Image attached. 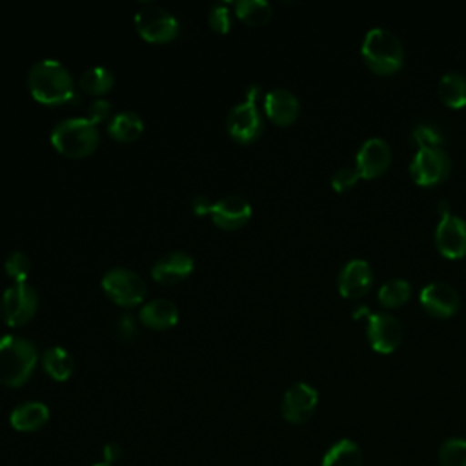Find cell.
Masks as SVG:
<instances>
[{
  "instance_id": "obj_27",
  "label": "cell",
  "mask_w": 466,
  "mask_h": 466,
  "mask_svg": "<svg viewBox=\"0 0 466 466\" xmlns=\"http://www.w3.org/2000/svg\"><path fill=\"white\" fill-rule=\"evenodd\" d=\"M410 293H411V284L406 279L391 277L380 284L377 297L384 306L393 308L406 302L410 299Z\"/></svg>"
},
{
  "instance_id": "obj_3",
  "label": "cell",
  "mask_w": 466,
  "mask_h": 466,
  "mask_svg": "<svg viewBox=\"0 0 466 466\" xmlns=\"http://www.w3.org/2000/svg\"><path fill=\"white\" fill-rule=\"evenodd\" d=\"M53 147L69 158H82L91 155L100 144V133L96 124L87 116L64 118L51 129Z\"/></svg>"
},
{
  "instance_id": "obj_28",
  "label": "cell",
  "mask_w": 466,
  "mask_h": 466,
  "mask_svg": "<svg viewBox=\"0 0 466 466\" xmlns=\"http://www.w3.org/2000/svg\"><path fill=\"white\" fill-rule=\"evenodd\" d=\"M439 466H466V439H446L439 448Z\"/></svg>"
},
{
  "instance_id": "obj_7",
  "label": "cell",
  "mask_w": 466,
  "mask_h": 466,
  "mask_svg": "<svg viewBox=\"0 0 466 466\" xmlns=\"http://www.w3.org/2000/svg\"><path fill=\"white\" fill-rule=\"evenodd\" d=\"M38 308V293L27 282H13L0 297V317L7 326H24Z\"/></svg>"
},
{
  "instance_id": "obj_9",
  "label": "cell",
  "mask_w": 466,
  "mask_h": 466,
  "mask_svg": "<svg viewBox=\"0 0 466 466\" xmlns=\"http://www.w3.org/2000/svg\"><path fill=\"white\" fill-rule=\"evenodd\" d=\"M450 171V157L442 147H417L411 162L410 175L420 186H431L446 178Z\"/></svg>"
},
{
  "instance_id": "obj_21",
  "label": "cell",
  "mask_w": 466,
  "mask_h": 466,
  "mask_svg": "<svg viewBox=\"0 0 466 466\" xmlns=\"http://www.w3.org/2000/svg\"><path fill=\"white\" fill-rule=\"evenodd\" d=\"M320 466H364V453L355 441L339 439L326 450Z\"/></svg>"
},
{
  "instance_id": "obj_13",
  "label": "cell",
  "mask_w": 466,
  "mask_h": 466,
  "mask_svg": "<svg viewBox=\"0 0 466 466\" xmlns=\"http://www.w3.org/2000/svg\"><path fill=\"white\" fill-rule=\"evenodd\" d=\"M391 162V147L382 137L366 138L355 157V167L360 177L373 178L386 171Z\"/></svg>"
},
{
  "instance_id": "obj_32",
  "label": "cell",
  "mask_w": 466,
  "mask_h": 466,
  "mask_svg": "<svg viewBox=\"0 0 466 466\" xmlns=\"http://www.w3.org/2000/svg\"><path fill=\"white\" fill-rule=\"evenodd\" d=\"M360 178L357 167H350V166H344V167H339L331 173V186L335 191H344L351 186H355V182Z\"/></svg>"
},
{
  "instance_id": "obj_33",
  "label": "cell",
  "mask_w": 466,
  "mask_h": 466,
  "mask_svg": "<svg viewBox=\"0 0 466 466\" xmlns=\"http://www.w3.org/2000/svg\"><path fill=\"white\" fill-rule=\"evenodd\" d=\"M115 333L122 340H133L138 335L137 319L131 313H122L115 320Z\"/></svg>"
},
{
  "instance_id": "obj_12",
  "label": "cell",
  "mask_w": 466,
  "mask_h": 466,
  "mask_svg": "<svg viewBox=\"0 0 466 466\" xmlns=\"http://www.w3.org/2000/svg\"><path fill=\"white\" fill-rule=\"evenodd\" d=\"M437 249L448 258H459L466 253V220L455 213L441 215L435 228Z\"/></svg>"
},
{
  "instance_id": "obj_5",
  "label": "cell",
  "mask_w": 466,
  "mask_h": 466,
  "mask_svg": "<svg viewBox=\"0 0 466 466\" xmlns=\"http://www.w3.org/2000/svg\"><path fill=\"white\" fill-rule=\"evenodd\" d=\"M258 95H260V86L251 84L246 91V100L235 104L226 116V129L229 137L240 144L253 142L262 133L264 122L257 107Z\"/></svg>"
},
{
  "instance_id": "obj_4",
  "label": "cell",
  "mask_w": 466,
  "mask_h": 466,
  "mask_svg": "<svg viewBox=\"0 0 466 466\" xmlns=\"http://www.w3.org/2000/svg\"><path fill=\"white\" fill-rule=\"evenodd\" d=\"M360 53L368 67L380 75L395 73L404 62V47L400 38L382 25L368 29L360 46Z\"/></svg>"
},
{
  "instance_id": "obj_36",
  "label": "cell",
  "mask_w": 466,
  "mask_h": 466,
  "mask_svg": "<svg viewBox=\"0 0 466 466\" xmlns=\"http://www.w3.org/2000/svg\"><path fill=\"white\" fill-rule=\"evenodd\" d=\"M122 455V448L116 444V442H107L104 448H102V459L104 462L107 464H115Z\"/></svg>"
},
{
  "instance_id": "obj_24",
  "label": "cell",
  "mask_w": 466,
  "mask_h": 466,
  "mask_svg": "<svg viewBox=\"0 0 466 466\" xmlns=\"http://www.w3.org/2000/svg\"><path fill=\"white\" fill-rule=\"evenodd\" d=\"M42 366H44V371L62 382V380H67L75 370V360L71 357V353L62 348V346H49L44 353H42Z\"/></svg>"
},
{
  "instance_id": "obj_8",
  "label": "cell",
  "mask_w": 466,
  "mask_h": 466,
  "mask_svg": "<svg viewBox=\"0 0 466 466\" xmlns=\"http://www.w3.org/2000/svg\"><path fill=\"white\" fill-rule=\"evenodd\" d=\"M135 25L142 38L147 42H167L177 36L178 22L162 5L146 4L135 13Z\"/></svg>"
},
{
  "instance_id": "obj_30",
  "label": "cell",
  "mask_w": 466,
  "mask_h": 466,
  "mask_svg": "<svg viewBox=\"0 0 466 466\" xmlns=\"http://www.w3.org/2000/svg\"><path fill=\"white\" fill-rule=\"evenodd\" d=\"M411 140L419 146V147H442V142H444V137L442 133L431 126V124H426V122H420L413 127L411 131Z\"/></svg>"
},
{
  "instance_id": "obj_6",
  "label": "cell",
  "mask_w": 466,
  "mask_h": 466,
  "mask_svg": "<svg viewBox=\"0 0 466 466\" xmlns=\"http://www.w3.org/2000/svg\"><path fill=\"white\" fill-rule=\"evenodd\" d=\"M102 289L115 304L131 308L144 300L147 286L137 271L129 268H111L102 277Z\"/></svg>"
},
{
  "instance_id": "obj_35",
  "label": "cell",
  "mask_w": 466,
  "mask_h": 466,
  "mask_svg": "<svg viewBox=\"0 0 466 466\" xmlns=\"http://www.w3.org/2000/svg\"><path fill=\"white\" fill-rule=\"evenodd\" d=\"M211 208H213V202L206 197V195H193L191 198V209L195 215H208L211 213Z\"/></svg>"
},
{
  "instance_id": "obj_31",
  "label": "cell",
  "mask_w": 466,
  "mask_h": 466,
  "mask_svg": "<svg viewBox=\"0 0 466 466\" xmlns=\"http://www.w3.org/2000/svg\"><path fill=\"white\" fill-rule=\"evenodd\" d=\"M208 22L211 25V29H215L217 33H228L231 27V9L228 4L224 2H217L213 4V7L209 9L208 15Z\"/></svg>"
},
{
  "instance_id": "obj_38",
  "label": "cell",
  "mask_w": 466,
  "mask_h": 466,
  "mask_svg": "<svg viewBox=\"0 0 466 466\" xmlns=\"http://www.w3.org/2000/svg\"><path fill=\"white\" fill-rule=\"evenodd\" d=\"M91 466H115V464H107V462H95V464H91Z\"/></svg>"
},
{
  "instance_id": "obj_20",
  "label": "cell",
  "mask_w": 466,
  "mask_h": 466,
  "mask_svg": "<svg viewBox=\"0 0 466 466\" xmlns=\"http://www.w3.org/2000/svg\"><path fill=\"white\" fill-rule=\"evenodd\" d=\"M49 419V410L44 402L38 400H27L18 404L11 415H9V422L16 431H36L40 430Z\"/></svg>"
},
{
  "instance_id": "obj_15",
  "label": "cell",
  "mask_w": 466,
  "mask_h": 466,
  "mask_svg": "<svg viewBox=\"0 0 466 466\" xmlns=\"http://www.w3.org/2000/svg\"><path fill=\"white\" fill-rule=\"evenodd\" d=\"M419 300L424 306V309L435 317L453 315L459 309V302H461L457 289L444 280L428 282L419 291Z\"/></svg>"
},
{
  "instance_id": "obj_1",
  "label": "cell",
  "mask_w": 466,
  "mask_h": 466,
  "mask_svg": "<svg viewBox=\"0 0 466 466\" xmlns=\"http://www.w3.org/2000/svg\"><path fill=\"white\" fill-rule=\"evenodd\" d=\"M27 87L31 96L46 106H60L78 98L69 69L56 58L35 62L27 73Z\"/></svg>"
},
{
  "instance_id": "obj_23",
  "label": "cell",
  "mask_w": 466,
  "mask_h": 466,
  "mask_svg": "<svg viewBox=\"0 0 466 466\" xmlns=\"http://www.w3.org/2000/svg\"><path fill=\"white\" fill-rule=\"evenodd\" d=\"M144 131L142 116L135 111H118L107 122V133L118 142H131Z\"/></svg>"
},
{
  "instance_id": "obj_19",
  "label": "cell",
  "mask_w": 466,
  "mask_h": 466,
  "mask_svg": "<svg viewBox=\"0 0 466 466\" xmlns=\"http://www.w3.org/2000/svg\"><path fill=\"white\" fill-rule=\"evenodd\" d=\"M138 319L142 324L153 329H167L173 328L178 320L177 306L167 299H153L142 304L138 311Z\"/></svg>"
},
{
  "instance_id": "obj_2",
  "label": "cell",
  "mask_w": 466,
  "mask_h": 466,
  "mask_svg": "<svg viewBox=\"0 0 466 466\" xmlns=\"http://www.w3.org/2000/svg\"><path fill=\"white\" fill-rule=\"evenodd\" d=\"M38 355L31 340L18 335L0 337V384L22 386L35 371Z\"/></svg>"
},
{
  "instance_id": "obj_34",
  "label": "cell",
  "mask_w": 466,
  "mask_h": 466,
  "mask_svg": "<svg viewBox=\"0 0 466 466\" xmlns=\"http://www.w3.org/2000/svg\"><path fill=\"white\" fill-rule=\"evenodd\" d=\"M111 113V104L106 98H95L89 106H87V118L93 124H98L102 120H106Z\"/></svg>"
},
{
  "instance_id": "obj_11",
  "label": "cell",
  "mask_w": 466,
  "mask_h": 466,
  "mask_svg": "<svg viewBox=\"0 0 466 466\" xmlns=\"http://www.w3.org/2000/svg\"><path fill=\"white\" fill-rule=\"evenodd\" d=\"M366 335L371 348L379 353L393 351L402 339L400 320L388 311H375L368 315Z\"/></svg>"
},
{
  "instance_id": "obj_22",
  "label": "cell",
  "mask_w": 466,
  "mask_h": 466,
  "mask_svg": "<svg viewBox=\"0 0 466 466\" xmlns=\"http://www.w3.org/2000/svg\"><path fill=\"white\" fill-rule=\"evenodd\" d=\"M437 96L448 107L466 106V75L461 71H446L437 82Z\"/></svg>"
},
{
  "instance_id": "obj_18",
  "label": "cell",
  "mask_w": 466,
  "mask_h": 466,
  "mask_svg": "<svg viewBox=\"0 0 466 466\" xmlns=\"http://www.w3.org/2000/svg\"><path fill=\"white\" fill-rule=\"evenodd\" d=\"M193 271V257L186 251H169L151 268V277L158 284H177Z\"/></svg>"
},
{
  "instance_id": "obj_10",
  "label": "cell",
  "mask_w": 466,
  "mask_h": 466,
  "mask_svg": "<svg viewBox=\"0 0 466 466\" xmlns=\"http://www.w3.org/2000/svg\"><path fill=\"white\" fill-rule=\"evenodd\" d=\"M319 402V391L308 382H293L282 395L280 413L291 424L306 422Z\"/></svg>"
},
{
  "instance_id": "obj_16",
  "label": "cell",
  "mask_w": 466,
  "mask_h": 466,
  "mask_svg": "<svg viewBox=\"0 0 466 466\" xmlns=\"http://www.w3.org/2000/svg\"><path fill=\"white\" fill-rule=\"evenodd\" d=\"M211 220L222 229H238L251 217L249 202L240 195H226L213 202Z\"/></svg>"
},
{
  "instance_id": "obj_17",
  "label": "cell",
  "mask_w": 466,
  "mask_h": 466,
  "mask_svg": "<svg viewBox=\"0 0 466 466\" xmlns=\"http://www.w3.org/2000/svg\"><path fill=\"white\" fill-rule=\"evenodd\" d=\"M299 111L300 102L297 95L286 87H275L264 95V113L279 126H288L295 122Z\"/></svg>"
},
{
  "instance_id": "obj_29",
  "label": "cell",
  "mask_w": 466,
  "mask_h": 466,
  "mask_svg": "<svg viewBox=\"0 0 466 466\" xmlns=\"http://www.w3.org/2000/svg\"><path fill=\"white\" fill-rule=\"evenodd\" d=\"M4 269L5 273L15 280V282H25L27 275H29V269H31V262H29V257L20 251V249H15L7 255L5 262H4Z\"/></svg>"
},
{
  "instance_id": "obj_26",
  "label": "cell",
  "mask_w": 466,
  "mask_h": 466,
  "mask_svg": "<svg viewBox=\"0 0 466 466\" xmlns=\"http://www.w3.org/2000/svg\"><path fill=\"white\" fill-rule=\"evenodd\" d=\"M235 15L248 25H264L271 16V4L266 0H237Z\"/></svg>"
},
{
  "instance_id": "obj_14",
  "label": "cell",
  "mask_w": 466,
  "mask_h": 466,
  "mask_svg": "<svg viewBox=\"0 0 466 466\" xmlns=\"http://www.w3.org/2000/svg\"><path fill=\"white\" fill-rule=\"evenodd\" d=\"M373 284V269L364 258H350L337 275V288L342 297L357 299Z\"/></svg>"
},
{
  "instance_id": "obj_37",
  "label": "cell",
  "mask_w": 466,
  "mask_h": 466,
  "mask_svg": "<svg viewBox=\"0 0 466 466\" xmlns=\"http://www.w3.org/2000/svg\"><path fill=\"white\" fill-rule=\"evenodd\" d=\"M360 313H364V315H370V311H368V308H366L364 304H357V308L353 309V317H359Z\"/></svg>"
},
{
  "instance_id": "obj_25",
  "label": "cell",
  "mask_w": 466,
  "mask_h": 466,
  "mask_svg": "<svg viewBox=\"0 0 466 466\" xmlns=\"http://www.w3.org/2000/svg\"><path fill=\"white\" fill-rule=\"evenodd\" d=\"M113 84H115V76L111 69L104 66L87 67L78 78V87L89 95H104L113 87Z\"/></svg>"
}]
</instances>
